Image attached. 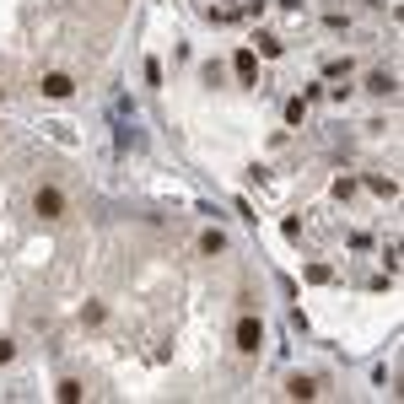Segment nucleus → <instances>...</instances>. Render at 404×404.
Returning a JSON list of instances; mask_svg holds the SVG:
<instances>
[{"label":"nucleus","instance_id":"8","mask_svg":"<svg viewBox=\"0 0 404 404\" xmlns=\"http://www.w3.org/2000/svg\"><path fill=\"white\" fill-rule=\"evenodd\" d=\"M60 399H65V404H76V399H81V383L65 378V383H60Z\"/></svg>","mask_w":404,"mask_h":404},{"label":"nucleus","instance_id":"1","mask_svg":"<svg viewBox=\"0 0 404 404\" xmlns=\"http://www.w3.org/2000/svg\"><path fill=\"white\" fill-rule=\"evenodd\" d=\"M33 210H38V216H43V221L65 216V195H60V189H54V184H43V189H38V195H33Z\"/></svg>","mask_w":404,"mask_h":404},{"label":"nucleus","instance_id":"4","mask_svg":"<svg viewBox=\"0 0 404 404\" xmlns=\"http://www.w3.org/2000/svg\"><path fill=\"white\" fill-rule=\"evenodd\" d=\"M232 71H237V81H254V76H259V60H254V49H237Z\"/></svg>","mask_w":404,"mask_h":404},{"label":"nucleus","instance_id":"6","mask_svg":"<svg viewBox=\"0 0 404 404\" xmlns=\"http://www.w3.org/2000/svg\"><path fill=\"white\" fill-rule=\"evenodd\" d=\"M221 248H227V237H221V232H216V227H210V232H205V237H200V254H221Z\"/></svg>","mask_w":404,"mask_h":404},{"label":"nucleus","instance_id":"9","mask_svg":"<svg viewBox=\"0 0 404 404\" xmlns=\"http://www.w3.org/2000/svg\"><path fill=\"white\" fill-rule=\"evenodd\" d=\"M11 356H16V345H11V340H0V367H6Z\"/></svg>","mask_w":404,"mask_h":404},{"label":"nucleus","instance_id":"5","mask_svg":"<svg viewBox=\"0 0 404 404\" xmlns=\"http://www.w3.org/2000/svg\"><path fill=\"white\" fill-rule=\"evenodd\" d=\"M286 393H291V399H313L318 388H313V378H291V383H286Z\"/></svg>","mask_w":404,"mask_h":404},{"label":"nucleus","instance_id":"3","mask_svg":"<svg viewBox=\"0 0 404 404\" xmlns=\"http://www.w3.org/2000/svg\"><path fill=\"white\" fill-rule=\"evenodd\" d=\"M71 92H76V81L65 71H49V76H43V98H71Z\"/></svg>","mask_w":404,"mask_h":404},{"label":"nucleus","instance_id":"2","mask_svg":"<svg viewBox=\"0 0 404 404\" xmlns=\"http://www.w3.org/2000/svg\"><path fill=\"white\" fill-rule=\"evenodd\" d=\"M259 345H264V323L243 318V323H237V351H259Z\"/></svg>","mask_w":404,"mask_h":404},{"label":"nucleus","instance_id":"7","mask_svg":"<svg viewBox=\"0 0 404 404\" xmlns=\"http://www.w3.org/2000/svg\"><path fill=\"white\" fill-rule=\"evenodd\" d=\"M367 86H372V92H378V98H388V92H393V76H383V71H378V76H372Z\"/></svg>","mask_w":404,"mask_h":404}]
</instances>
